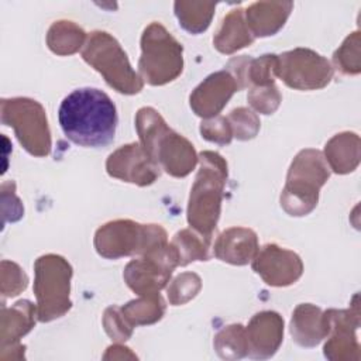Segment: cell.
Segmentation results:
<instances>
[{
    "instance_id": "1",
    "label": "cell",
    "mask_w": 361,
    "mask_h": 361,
    "mask_svg": "<svg viewBox=\"0 0 361 361\" xmlns=\"http://www.w3.org/2000/svg\"><path fill=\"white\" fill-rule=\"evenodd\" d=\"M65 137L85 148H104L113 142L118 123L117 109L103 90L80 87L71 92L58 110Z\"/></svg>"
},
{
    "instance_id": "2",
    "label": "cell",
    "mask_w": 361,
    "mask_h": 361,
    "mask_svg": "<svg viewBox=\"0 0 361 361\" xmlns=\"http://www.w3.org/2000/svg\"><path fill=\"white\" fill-rule=\"evenodd\" d=\"M140 144L166 173L175 178L189 175L199 158L193 144L168 127L162 116L152 107H141L135 116Z\"/></svg>"
},
{
    "instance_id": "3",
    "label": "cell",
    "mask_w": 361,
    "mask_h": 361,
    "mask_svg": "<svg viewBox=\"0 0 361 361\" xmlns=\"http://www.w3.org/2000/svg\"><path fill=\"white\" fill-rule=\"evenodd\" d=\"M199 162L200 166L188 203V223L195 231L212 238L220 217L227 180V162L214 151H202Z\"/></svg>"
},
{
    "instance_id": "4",
    "label": "cell",
    "mask_w": 361,
    "mask_h": 361,
    "mask_svg": "<svg viewBox=\"0 0 361 361\" xmlns=\"http://www.w3.org/2000/svg\"><path fill=\"white\" fill-rule=\"evenodd\" d=\"M330 171L323 154L313 148L302 149L292 161L281 206L290 216L309 214L319 202L320 188L327 182Z\"/></svg>"
},
{
    "instance_id": "5",
    "label": "cell",
    "mask_w": 361,
    "mask_h": 361,
    "mask_svg": "<svg viewBox=\"0 0 361 361\" xmlns=\"http://www.w3.org/2000/svg\"><path fill=\"white\" fill-rule=\"evenodd\" d=\"M82 58L118 93L135 94L141 92L144 86L142 78L131 68L127 54L109 32H90L82 51Z\"/></svg>"
},
{
    "instance_id": "6",
    "label": "cell",
    "mask_w": 361,
    "mask_h": 361,
    "mask_svg": "<svg viewBox=\"0 0 361 361\" xmlns=\"http://www.w3.org/2000/svg\"><path fill=\"white\" fill-rule=\"evenodd\" d=\"M165 244L166 231L159 224H140L133 220L109 221L94 234V248L107 259L145 255Z\"/></svg>"
},
{
    "instance_id": "7",
    "label": "cell",
    "mask_w": 361,
    "mask_h": 361,
    "mask_svg": "<svg viewBox=\"0 0 361 361\" xmlns=\"http://www.w3.org/2000/svg\"><path fill=\"white\" fill-rule=\"evenodd\" d=\"M182 54V44L161 23H151L141 35L140 76L152 86H162L175 80L183 69Z\"/></svg>"
},
{
    "instance_id": "8",
    "label": "cell",
    "mask_w": 361,
    "mask_h": 361,
    "mask_svg": "<svg viewBox=\"0 0 361 361\" xmlns=\"http://www.w3.org/2000/svg\"><path fill=\"white\" fill-rule=\"evenodd\" d=\"M37 319L42 323L62 317L72 306L69 299L72 267L61 255L47 254L34 264Z\"/></svg>"
},
{
    "instance_id": "9",
    "label": "cell",
    "mask_w": 361,
    "mask_h": 361,
    "mask_svg": "<svg viewBox=\"0 0 361 361\" xmlns=\"http://www.w3.org/2000/svg\"><path fill=\"white\" fill-rule=\"evenodd\" d=\"M1 123L13 127L23 148L34 157L51 152V133L44 107L28 97L1 99Z\"/></svg>"
},
{
    "instance_id": "10",
    "label": "cell",
    "mask_w": 361,
    "mask_h": 361,
    "mask_svg": "<svg viewBox=\"0 0 361 361\" xmlns=\"http://www.w3.org/2000/svg\"><path fill=\"white\" fill-rule=\"evenodd\" d=\"M331 63L309 48H295L278 55L275 76L296 90H316L333 79Z\"/></svg>"
},
{
    "instance_id": "11",
    "label": "cell",
    "mask_w": 361,
    "mask_h": 361,
    "mask_svg": "<svg viewBox=\"0 0 361 361\" xmlns=\"http://www.w3.org/2000/svg\"><path fill=\"white\" fill-rule=\"evenodd\" d=\"M179 267L178 254L171 243L157 248L138 259L127 264L123 278L127 286L138 296L158 295L164 289L173 272Z\"/></svg>"
},
{
    "instance_id": "12",
    "label": "cell",
    "mask_w": 361,
    "mask_h": 361,
    "mask_svg": "<svg viewBox=\"0 0 361 361\" xmlns=\"http://www.w3.org/2000/svg\"><path fill=\"white\" fill-rule=\"evenodd\" d=\"M354 302L353 309H329L323 312L329 327V340L324 344V355L329 360H360V345L355 336V330L360 326L357 295Z\"/></svg>"
},
{
    "instance_id": "13",
    "label": "cell",
    "mask_w": 361,
    "mask_h": 361,
    "mask_svg": "<svg viewBox=\"0 0 361 361\" xmlns=\"http://www.w3.org/2000/svg\"><path fill=\"white\" fill-rule=\"evenodd\" d=\"M106 171L111 178L138 186H148L161 175V166L151 159L140 142L123 145L111 152L106 161Z\"/></svg>"
},
{
    "instance_id": "14",
    "label": "cell",
    "mask_w": 361,
    "mask_h": 361,
    "mask_svg": "<svg viewBox=\"0 0 361 361\" xmlns=\"http://www.w3.org/2000/svg\"><path fill=\"white\" fill-rule=\"evenodd\" d=\"M252 269L271 286H288L303 274L300 257L276 244H267L252 259Z\"/></svg>"
},
{
    "instance_id": "15",
    "label": "cell",
    "mask_w": 361,
    "mask_h": 361,
    "mask_svg": "<svg viewBox=\"0 0 361 361\" xmlns=\"http://www.w3.org/2000/svg\"><path fill=\"white\" fill-rule=\"evenodd\" d=\"M235 92H238L237 82L226 69L214 72L192 92L190 109L199 117H216Z\"/></svg>"
},
{
    "instance_id": "16",
    "label": "cell",
    "mask_w": 361,
    "mask_h": 361,
    "mask_svg": "<svg viewBox=\"0 0 361 361\" xmlns=\"http://www.w3.org/2000/svg\"><path fill=\"white\" fill-rule=\"evenodd\" d=\"M247 355L255 360L272 357L283 340V319L271 310L254 314L245 327Z\"/></svg>"
},
{
    "instance_id": "17",
    "label": "cell",
    "mask_w": 361,
    "mask_h": 361,
    "mask_svg": "<svg viewBox=\"0 0 361 361\" xmlns=\"http://www.w3.org/2000/svg\"><path fill=\"white\" fill-rule=\"evenodd\" d=\"M259 251L258 237L254 230L245 227H231L224 230L214 241V257L233 265H245L252 261Z\"/></svg>"
},
{
    "instance_id": "18",
    "label": "cell",
    "mask_w": 361,
    "mask_h": 361,
    "mask_svg": "<svg viewBox=\"0 0 361 361\" xmlns=\"http://www.w3.org/2000/svg\"><path fill=\"white\" fill-rule=\"evenodd\" d=\"M293 3L290 1H257L247 7L245 23L252 37H269L276 34L286 23Z\"/></svg>"
},
{
    "instance_id": "19",
    "label": "cell",
    "mask_w": 361,
    "mask_h": 361,
    "mask_svg": "<svg viewBox=\"0 0 361 361\" xmlns=\"http://www.w3.org/2000/svg\"><path fill=\"white\" fill-rule=\"evenodd\" d=\"M329 327L324 313L312 303H300L292 313L290 334L302 347H316L327 337Z\"/></svg>"
},
{
    "instance_id": "20",
    "label": "cell",
    "mask_w": 361,
    "mask_h": 361,
    "mask_svg": "<svg viewBox=\"0 0 361 361\" xmlns=\"http://www.w3.org/2000/svg\"><path fill=\"white\" fill-rule=\"evenodd\" d=\"M37 307L30 300H18L11 307L3 306L1 310V348L18 347V340L25 336L35 324Z\"/></svg>"
},
{
    "instance_id": "21",
    "label": "cell",
    "mask_w": 361,
    "mask_h": 361,
    "mask_svg": "<svg viewBox=\"0 0 361 361\" xmlns=\"http://www.w3.org/2000/svg\"><path fill=\"white\" fill-rule=\"evenodd\" d=\"M324 159L338 175L355 171L360 164V137L355 133L336 134L324 147Z\"/></svg>"
},
{
    "instance_id": "22",
    "label": "cell",
    "mask_w": 361,
    "mask_h": 361,
    "mask_svg": "<svg viewBox=\"0 0 361 361\" xmlns=\"http://www.w3.org/2000/svg\"><path fill=\"white\" fill-rule=\"evenodd\" d=\"M254 37L244 20L243 8L231 10L221 21L213 37L214 48L221 54H233L244 47L251 45Z\"/></svg>"
},
{
    "instance_id": "23",
    "label": "cell",
    "mask_w": 361,
    "mask_h": 361,
    "mask_svg": "<svg viewBox=\"0 0 361 361\" xmlns=\"http://www.w3.org/2000/svg\"><path fill=\"white\" fill-rule=\"evenodd\" d=\"M86 39L83 28L73 21H55L47 34V45L56 55H72L80 49Z\"/></svg>"
},
{
    "instance_id": "24",
    "label": "cell",
    "mask_w": 361,
    "mask_h": 361,
    "mask_svg": "<svg viewBox=\"0 0 361 361\" xmlns=\"http://www.w3.org/2000/svg\"><path fill=\"white\" fill-rule=\"evenodd\" d=\"M120 309L128 324L135 327L152 324L161 320L165 313V302L159 293L151 296H140L138 299L130 300Z\"/></svg>"
},
{
    "instance_id": "25",
    "label": "cell",
    "mask_w": 361,
    "mask_h": 361,
    "mask_svg": "<svg viewBox=\"0 0 361 361\" xmlns=\"http://www.w3.org/2000/svg\"><path fill=\"white\" fill-rule=\"evenodd\" d=\"M173 7L179 25L190 34H200L210 25L216 3L175 1Z\"/></svg>"
},
{
    "instance_id": "26",
    "label": "cell",
    "mask_w": 361,
    "mask_h": 361,
    "mask_svg": "<svg viewBox=\"0 0 361 361\" xmlns=\"http://www.w3.org/2000/svg\"><path fill=\"white\" fill-rule=\"evenodd\" d=\"M210 241L212 238H207L200 233L196 234L189 228L178 231L171 244L178 254L179 267H185L193 261H207L210 258Z\"/></svg>"
},
{
    "instance_id": "27",
    "label": "cell",
    "mask_w": 361,
    "mask_h": 361,
    "mask_svg": "<svg viewBox=\"0 0 361 361\" xmlns=\"http://www.w3.org/2000/svg\"><path fill=\"white\" fill-rule=\"evenodd\" d=\"M214 348L221 358L238 360L247 355L245 327L240 323L230 324L214 337Z\"/></svg>"
},
{
    "instance_id": "28",
    "label": "cell",
    "mask_w": 361,
    "mask_h": 361,
    "mask_svg": "<svg viewBox=\"0 0 361 361\" xmlns=\"http://www.w3.org/2000/svg\"><path fill=\"white\" fill-rule=\"evenodd\" d=\"M333 62L345 75H357L361 71L360 62V31L350 34L341 47L334 52Z\"/></svg>"
},
{
    "instance_id": "29",
    "label": "cell",
    "mask_w": 361,
    "mask_h": 361,
    "mask_svg": "<svg viewBox=\"0 0 361 361\" xmlns=\"http://www.w3.org/2000/svg\"><path fill=\"white\" fill-rule=\"evenodd\" d=\"M202 288V279L195 272H183L178 275L168 286V299L172 306H179L193 299Z\"/></svg>"
},
{
    "instance_id": "30",
    "label": "cell",
    "mask_w": 361,
    "mask_h": 361,
    "mask_svg": "<svg viewBox=\"0 0 361 361\" xmlns=\"http://www.w3.org/2000/svg\"><path fill=\"white\" fill-rule=\"evenodd\" d=\"M227 120L230 123L233 137L241 141H247L254 138L259 131V118L254 111L247 107L234 109L228 116Z\"/></svg>"
},
{
    "instance_id": "31",
    "label": "cell",
    "mask_w": 361,
    "mask_h": 361,
    "mask_svg": "<svg viewBox=\"0 0 361 361\" xmlns=\"http://www.w3.org/2000/svg\"><path fill=\"white\" fill-rule=\"evenodd\" d=\"M247 100L261 114H272L279 107L282 96L274 83L269 86L251 87Z\"/></svg>"
},
{
    "instance_id": "32",
    "label": "cell",
    "mask_w": 361,
    "mask_h": 361,
    "mask_svg": "<svg viewBox=\"0 0 361 361\" xmlns=\"http://www.w3.org/2000/svg\"><path fill=\"white\" fill-rule=\"evenodd\" d=\"M28 278L25 272L11 261H1V293L3 296H16L27 288Z\"/></svg>"
},
{
    "instance_id": "33",
    "label": "cell",
    "mask_w": 361,
    "mask_h": 361,
    "mask_svg": "<svg viewBox=\"0 0 361 361\" xmlns=\"http://www.w3.org/2000/svg\"><path fill=\"white\" fill-rule=\"evenodd\" d=\"M103 326H104V330L109 334V337H111V340L118 341V343L128 340L131 337L133 329H134L124 319L121 309L114 305L104 310Z\"/></svg>"
},
{
    "instance_id": "34",
    "label": "cell",
    "mask_w": 361,
    "mask_h": 361,
    "mask_svg": "<svg viewBox=\"0 0 361 361\" xmlns=\"http://www.w3.org/2000/svg\"><path fill=\"white\" fill-rule=\"evenodd\" d=\"M200 134L204 140L210 142H216L219 145L230 144L233 138V131L227 117L216 116L210 120H204L200 124Z\"/></svg>"
}]
</instances>
